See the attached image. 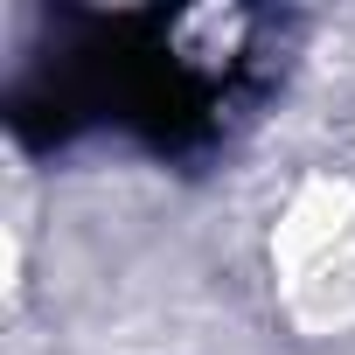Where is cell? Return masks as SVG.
<instances>
[{"instance_id": "6da1fadb", "label": "cell", "mask_w": 355, "mask_h": 355, "mask_svg": "<svg viewBox=\"0 0 355 355\" xmlns=\"http://www.w3.org/2000/svg\"><path fill=\"white\" fill-rule=\"evenodd\" d=\"M265 286L300 341L355 334V167H300L265 216Z\"/></svg>"}]
</instances>
